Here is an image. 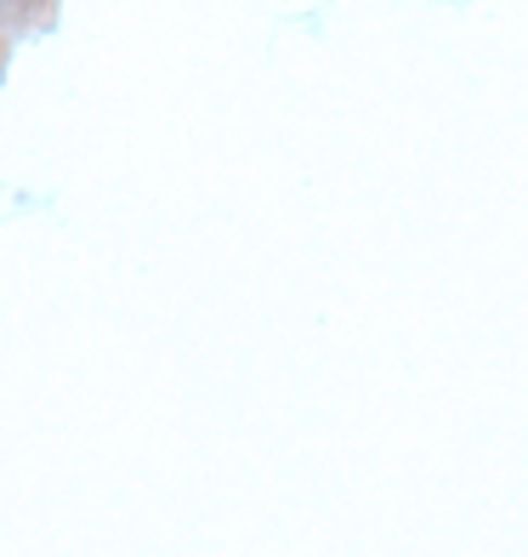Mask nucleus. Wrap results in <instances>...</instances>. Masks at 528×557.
Returning a JSON list of instances; mask_svg holds the SVG:
<instances>
[]
</instances>
